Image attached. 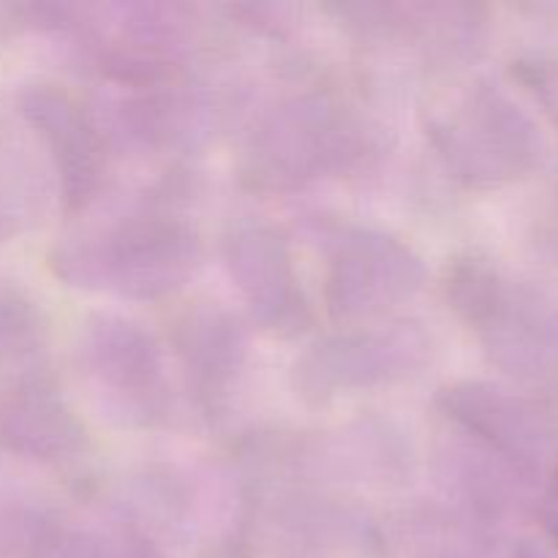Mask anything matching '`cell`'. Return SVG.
Wrapping results in <instances>:
<instances>
[{
  "label": "cell",
  "mask_w": 558,
  "mask_h": 558,
  "mask_svg": "<svg viewBox=\"0 0 558 558\" xmlns=\"http://www.w3.org/2000/svg\"><path fill=\"white\" fill-rule=\"evenodd\" d=\"M439 436L430 463H434L436 485L445 490L447 501L483 512L496 521L521 505L529 477H523L512 463L458 428Z\"/></svg>",
  "instance_id": "obj_15"
},
{
  "label": "cell",
  "mask_w": 558,
  "mask_h": 558,
  "mask_svg": "<svg viewBox=\"0 0 558 558\" xmlns=\"http://www.w3.org/2000/svg\"><path fill=\"white\" fill-rule=\"evenodd\" d=\"M20 107L52 156L65 207L85 210L101 199L109 174V145L93 112L52 82L27 85L20 93Z\"/></svg>",
  "instance_id": "obj_9"
},
{
  "label": "cell",
  "mask_w": 558,
  "mask_h": 558,
  "mask_svg": "<svg viewBox=\"0 0 558 558\" xmlns=\"http://www.w3.org/2000/svg\"><path fill=\"white\" fill-rule=\"evenodd\" d=\"M76 371L96 407L112 423L153 428L172 409V387L161 343L140 322L120 314H93L74 343Z\"/></svg>",
  "instance_id": "obj_5"
},
{
  "label": "cell",
  "mask_w": 558,
  "mask_h": 558,
  "mask_svg": "<svg viewBox=\"0 0 558 558\" xmlns=\"http://www.w3.org/2000/svg\"><path fill=\"white\" fill-rule=\"evenodd\" d=\"M447 305L477 332L490 363L518 379L558 376V289L505 278L490 262L456 256L441 278Z\"/></svg>",
  "instance_id": "obj_3"
},
{
  "label": "cell",
  "mask_w": 558,
  "mask_h": 558,
  "mask_svg": "<svg viewBox=\"0 0 558 558\" xmlns=\"http://www.w3.org/2000/svg\"><path fill=\"white\" fill-rule=\"evenodd\" d=\"M428 134L447 169L472 189L515 183L545 156L532 114L490 80L439 98L428 112Z\"/></svg>",
  "instance_id": "obj_4"
},
{
  "label": "cell",
  "mask_w": 558,
  "mask_h": 558,
  "mask_svg": "<svg viewBox=\"0 0 558 558\" xmlns=\"http://www.w3.org/2000/svg\"><path fill=\"white\" fill-rule=\"evenodd\" d=\"M439 409L452 428L494 450L523 477L534 480L554 452L548 417L526 398L488 381H456L439 392Z\"/></svg>",
  "instance_id": "obj_10"
},
{
  "label": "cell",
  "mask_w": 558,
  "mask_h": 558,
  "mask_svg": "<svg viewBox=\"0 0 558 558\" xmlns=\"http://www.w3.org/2000/svg\"><path fill=\"white\" fill-rule=\"evenodd\" d=\"M156 196L58 240L49 254L54 276L74 289L129 300H161L183 289L199 270L202 243L167 210L169 199Z\"/></svg>",
  "instance_id": "obj_1"
},
{
  "label": "cell",
  "mask_w": 558,
  "mask_h": 558,
  "mask_svg": "<svg viewBox=\"0 0 558 558\" xmlns=\"http://www.w3.org/2000/svg\"><path fill=\"white\" fill-rule=\"evenodd\" d=\"M543 521H545V529L550 532V537H554L558 543V472L554 474V483H550L548 499H545Z\"/></svg>",
  "instance_id": "obj_20"
},
{
  "label": "cell",
  "mask_w": 558,
  "mask_h": 558,
  "mask_svg": "<svg viewBox=\"0 0 558 558\" xmlns=\"http://www.w3.org/2000/svg\"><path fill=\"white\" fill-rule=\"evenodd\" d=\"M327 254L325 300L332 319L371 322L409 303L428 281L423 259L403 240L347 221H314Z\"/></svg>",
  "instance_id": "obj_6"
},
{
  "label": "cell",
  "mask_w": 558,
  "mask_h": 558,
  "mask_svg": "<svg viewBox=\"0 0 558 558\" xmlns=\"http://www.w3.org/2000/svg\"><path fill=\"white\" fill-rule=\"evenodd\" d=\"M430 357V338L412 322L352 327L311 343L292 368V387L308 407L338 396L396 385L420 374Z\"/></svg>",
  "instance_id": "obj_7"
},
{
  "label": "cell",
  "mask_w": 558,
  "mask_h": 558,
  "mask_svg": "<svg viewBox=\"0 0 558 558\" xmlns=\"http://www.w3.org/2000/svg\"><path fill=\"white\" fill-rule=\"evenodd\" d=\"M0 447L52 466L85 456L87 434L58 392L49 357L0 363Z\"/></svg>",
  "instance_id": "obj_8"
},
{
  "label": "cell",
  "mask_w": 558,
  "mask_h": 558,
  "mask_svg": "<svg viewBox=\"0 0 558 558\" xmlns=\"http://www.w3.org/2000/svg\"><path fill=\"white\" fill-rule=\"evenodd\" d=\"M223 262L256 325L281 336H292L308 325V303L278 229L267 223L238 227L223 240Z\"/></svg>",
  "instance_id": "obj_11"
},
{
  "label": "cell",
  "mask_w": 558,
  "mask_h": 558,
  "mask_svg": "<svg viewBox=\"0 0 558 558\" xmlns=\"http://www.w3.org/2000/svg\"><path fill=\"white\" fill-rule=\"evenodd\" d=\"M537 245L545 251V254L558 259V189H556V194L550 196V202H548V207H545L543 218H539Z\"/></svg>",
  "instance_id": "obj_19"
},
{
  "label": "cell",
  "mask_w": 558,
  "mask_h": 558,
  "mask_svg": "<svg viewBox=\"0 0 558 558\" xmlns=\"http://www.w3.org/2000/svg\"><path fill=\"white\" fill-rule=\"evenodd\" d=\"M287 452L300 469L311 474L379 488L403 485L414 469L409 436L401 425L379 414L349 420L316 439L298 441Z\"/></svg>",
  "instance_id": "obj_12"
},
{
  "label": "cell",
  "mask_w": 558,
  "mask_h": 558,
  "mask_svg": "<svg viewBox=\"0 0 558 558\" xmlns=\"http://www.w3.org/2000/svg\"><path fill=\"white\" fill-rule=\"evenodd\" d=\"M387 534L401 558H499L505 545L501 521L452 501L403 510Z\"/></svg>",
  "instance_id": "obj_16"
},
{
  "label": "cell",
  "mask_w": 558,
  "mask_h": 558,
  "mask_svg": "<svg viewBox=\"0 0 558 558\" xmlns=\"http://www.w3.org/2000/svg\"><path fill=\"white\" fill-rule=\"evenodd\" d=\"M276 512L281 526L314 539L354 537V534L365 532V523H368L363 507L354 505L352 499L311 494V490H298V494L283 496L278 501Z\"/></svg>",
  "instance_id": "obj_17"
},
{
  "label": "cell",
  "mask_w": 558,
  "mask_h": 558,
  "mask_svg": "<svg viewBox=\"0 0 558 558\" xmlns=\"http://www.w3.org/2000/svg\"><path fill=\"white\" fill-rule=\"evenodd\" d=\"M336 11L363 38L407 44L439 63L472 58L483 47L485 25L472 5L357 3Z\"/></svg>",
  "instance_id": "obj_14"
},
{
  "label": "cell",
  "mask_w": 558,
  "mask_h": 558,
  "mask_svg": "<svg viewBox=\"0 0 558 558\" xmlns=\"http://www.w3.org/2000/svg\"><path fill=\"white\" fill-rule=\"evenodd\" d=\"M172 347L196 407L218 414L248 365V330L223 305L199 300L174 316Z\"/></svg>",
  "instance_id": "obj_13"
},
{
  "label": "cell",
  "mask_w": 558,
  "mask_h": 558,
  "mask_svg": "<svg viewBox=\"0 0 558 558\" xmlns=\"http://www.w3.org/2000/svg\"><path fill=\"white\" fill-rule=\"evenodd\" d=\"M47 202L41 167L16 147L0 150V240L22 232L36 221Z\"/></svg>",
  "instance_id": "obj_18"
},
{
  "label": "cell",
  "mask_w": 558,
  "mask_h": 558,
  "mask_svg": "<svg viewBox=\"0 0 558 558\" xmlns=\"http://www.w3.org/2000/svg\"><path fill=\"white\" fill-rule=\"evenodd\" d=\"M381 153L379 131L322 90L272 104L248 136L243 178L259 191L303 189L322 174L360 172Z\"/></svg>",
  "instance_id": "obj_2"
}]
</instances>
